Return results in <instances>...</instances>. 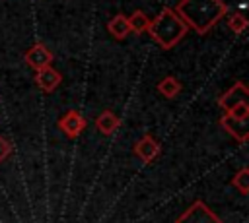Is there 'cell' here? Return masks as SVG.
<instances>
[{"instance_id": "1", "label": "cell", "mask_w": 249, "mask_h": 223, "mask_svg": "<svg viewBox=\"0 0 249 223\" xmlns=\"http://www.w3.org/2000/svg\"><path fill=\"white\" fill-rule=\"evenodd\" d=\"M173 10L198 35H206L228 14L224 0H179Z\"/></svg>"}, {"instance_id": "2", "label": "cell", "mask_w": 249, "mask_h": 223, "mask_svg": "<svg viewBox=\"0 0 249 223\" xmlns=\"http://www.w3.org/2000/svg\"><path fill=\"white\" fill-rule=\"evenodd\" d=\"M187 31H189V27L171 8H163L154 19H150V25H148L150 37L165 50L179 45L183 41V37L187 35Z\"/></svg>"}, {"instance_id": "3", "label": "cell", "mask_w": 249, "mask_h": 223, "mask_svg": "<svg viewBox=\"0 0 249 223\" xmlns=\"http://www.w3.org/2000/svg\"><path fill=\"white\" fill-rule=\"evenodd\" d=\"M175 223H224L202 200H195L183 213L177 215Z\"/></svg>"}, {"instance_id": "4", "label": "cell", "mask_w": 249, "mask_h": 223, "mask_svg": "<svg viewBox=\"0 0 249 223\" xmlns=\"http://www.w3.org/2000/svg\"><path fill=\"white\" fill-rule=\"evenodd\" d=\"M249 101V89L245 85V81H235L226 93H222L218 97V105L224 111H230L231 107L239 105V103H247Z\"/></svg>"}, {"instance_id": "5", "label": "cell", "mask_w": 249, "mask_h": 223, "mask_svg": "<svg viewBox=\"0 0 249 223\" xmlns=\"http://www.w3.org/2000/svg\"><path fill=\"white\" fill-rule=\"evenodd\" d=\"M88 126V120L78 112V111H66L60 118H58V128L68 136V138H76L80 136Z\"/></svg>"}, {"instance_id": "6", "label": "cell", "mask_w": 249, "mask_h": 223, "mask_svg": "<svg viewBox=\"0 0 249 223\" xmlns=\"http://www.w3.org/2000/svg\"><path fill=\"white\" fill-rule=\"evenodd\" d=\"M160 151H161V147H160V143H158V140H154V136L152 134H144L136 143H134V153H136V157L142 161V163H152L154 159H158L160 157Z\"/></svg>"}, {"instance_id": "7", "label": "cell", "mask_w": 249, "mask_h": 223, "mask_svg": "<svg viewBox=\"0 0 249 223\" xmlns=\"http://www.w3.org/2000/svg\"><path fill=\"white\" fill-rule=\"evenodd\" d=\"M53 52L43 45V43H35L27 52H25V64L31 66L33 70H41L45 66H51L53 62Z\"/></svg>"}, {"instance_id": "8", "label": "cell", "mask_w": 249, "mask_h": 223, "mask_svg": "<svg viewBox=\"0 0 249 223\" xmlns=\"http://www.w3.org/2000/svg\"><path fill=\"white\" fill-rule=\"evenodd\" d=\"M60 81H62V74L58 70H54L53 66H45V68L37 70V74H35V83L45 93H53L60 85Z\"/></svg>"}, {"instance_id": "9", "label": "cell", "mask_w": 249, "mask_h": 223, "mask_svg": "<svg viewBox=\"0 0 249 223\" xmlns=\"http://www.w3.org/2000/svg\"><path fill=\"white\" fill-rule=\"evenodd\" d=\"M220 126L231 136V138H235L237 142H241V143H245L247 140H249V118H245V120H233V118H230V116H222L220 118Z\"/></svg>"}, {"instance_id": "10", "label": "cell", "mask_w": 249, "mask_h": 223, "mask_svg": "<svg viewBox=\"0 0 249 223\" xmlns=\"http://www.w3.org/2000/svg\"><path fill=\"white\" fill-rule=\"evenodd\" d=\"M107 31H109V35H113L117 41H123V39L130 33V25H128L126 16H124V14L113 16V17L109 19V23H107Z\"/></svg>"}, {"instance_id": "11", "label": "cell", "mask_w": 249, "mask_h": 223, "mask_svg": "<svg viewBox=\"0 0 249 223\" xmlns=\"http://www.w3.org/2000/svg\"><path fill=\"white\" fill-rule=\"evenodd\" d=\"M95 126H97V130H99L101 134L109 136V134H113V132L121 126V118H119L113 111H103V112L95 118Z\"/></svg>"}, {"instance_id": "12", "label": "cell", "mask_w": 249, "mask_h": 223, "mask_svg": "<svg viewBox=\"0 0 249 223\" xmlns=\"http://www.w3.org/2000/svg\"><path fill=\"white\" fill-rule=\"evenodd\" d=\"M181 89H183L181 81H179L177 78H173V76H165V78L160 80V83H158V91H160L163 97H167V99L177 97V95L181 93Z\"/></svg>"}, {"instance_id": "13", "label": "cell", "mask_w": 249, "mask_h": 223, "mask_svg": "<svg viewBox=\"0 0 249 223\" xmlns=\"http://www.w3.org/2000/svg\"><path fill=\"white\" fill-rule=\"evenodd\" d=\"M126 19H128V25H130V33L142 35V33H146V31H148L150 17H148L144 12L136 10V12H132L130 16H126Z\"/></svg>"}, {"instance_id": "14", "label": "cell", "mask_w": 249, "mask_h": 223, "mask_svg": "<svg viewBox=\"0 0 249 223\" xmlns=\"http://www.w3.org/2000/svg\"><path fill=\"white\" fill-rule=\"evenodd\" d=\"M231 186L237 188L243 196L249 194V167H241V169L233 175V178H231Z\"/></svg>"}, {"instance_id": "15", "label": "cell", "mask_w": 249, "mask_h": 223, "mask_svg": "<svg viewBox=\"0 0 249 223\" xmlns=\"http://www.w3.org/2000/svg\"><path fill=\"white\" fill-rule=\"evenodd\" d=\"M228 27L233 31V33H243L245 31V27H247V19H245V16L241 14V12H235L233 16H230V19H228Z\"/></svg>"}, {"instance_id": "16", "label": "cell", "mask_w": 249, "mask_h": 223, "mask_svg": "<svg viewBox=\"0 0 249 223\" xmlns=\"http://www.w3.org/2000/svg\"><path fill=\"white\" fill-rule=\"evenodd\" d=\"M226 116H230L233 120H245V118H249V103H239V105L231 107L230 111H226Z\"/></svg>"}, {"instance_id": "17", "label": "cell", "mask_w": 249, "mask_h": 223, "mask_svg": "<svg viewBox=\"0 0 249 223\" xmlns=\"http://www.w3.org/2000/svg\"><path fill=\"white\" fill-rule=\"evenodd\" d=\"M10 153H12V145H10V142H8L6 138L0 136V161H4Z\"/></svg>"}]
</instances>
